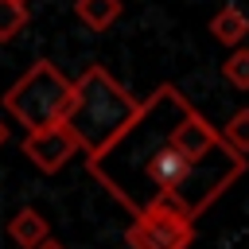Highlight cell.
Instances as JSON below:
<instances>
[{
  "label": "cell",
  "instance_id": "3957f363",
  "mask_svg": "<svg viewBox=\"0 0 249 249\" xmlns=\"http://www.w3.org/2000/svg\"><path fill=\"white\" fill-rule=\"evenodd\" d=\"M74 101V78H66L54 62L39 58L31 62V70L12 82V89L4 93V109L27 128V132H39L47 124H58L66 121V109Z\"/></svg>",
  "mask_w": 249,
  "mask_h": 249
},
{
  "label": "cell",
  "instance_id": "7a4b0ae2",
  "mask_svg": "<svg viewBox=\"0 0 249 249\" xmlns=\"http://www.w3.org/2000/svg\"><path fill=\"white\" fill-rule=\"evenodd\" d=\"M140 105L144 101H136L105 66L82 70L74 78V101L66 109V124L78 136L86 160L105 156L124 136V128L140 117Z\"/></svg>",
  "mask_w": 249,
  "mask_h": 249
},
{
  "label": "cell",
  "instance_id": "8992f818",
  "mask_svg": "<svg viewBox=\"0 0 249 249\" xmlns=\"http://www.w3.org/2000/svg\"><path fill=\"white\" fill-rule=\"evenodd\" d=\"M8 233H12V241L23 245V249H39V245L51 241V226H47V218H43L39 210H31V206H23V210L12 218Z\"/></svg>",
  "mask_w": 249,
  "mask_h": 249
},
{
  "label": "cell",
  "instance_id": "277c9868",
  "mask_svg": "<svg viewBox=\"0 0 249 249\" xmlns=\"http://www.w3.org/2000/svg\"><path fill=\"white\" fill-rule=\"evenodd\" d=\"M124 241L132 249H187L195 241V222L175 214H140L128 222Z\"/></svg>",
  "mask_w": 249,
  "mask_h": 249
},
{
  "label": "cell",
  "instance_id": "5b68a950",
  "mask_svg": "<svg viewBox=\"0 0 249 249\" xmlns=\"http://www.w3.org/2000/svg\"><path fill=\"white\" fill-rule=\"evenodd\" d=\"M78 152H82V144H78V136L70 132V124H66V121L47 124V128H39V132H27V136H23V156H27L39 171H47V175L62 171Z\"/></svg>",
  "mask_w": 249,
  "mask_h": 249
},
{
  "label": "cell",
  "instance_id": "6da1fadb",
  "mask_svg": "<svg viewBox=\"0 0 249 249\" xmlns=\"http://www.w3.org/2000/svg\"><path fill=\"white\" fill-rule=\"evenodd\" d=\"M86 167L132 218L175 214L195 222L245 171V156L222 140L187 93L163 82L144 97L124 136Z\"/></svg>",
  "mask_w": 249,
  "mask_h": 249
},
{
  "label": "cell",
  "instance_id": "8fae6325",
  "mask_svg": "<svg viewBox=\"0 0 249 249\" xmlns=\"http://www.w3.org/2000/svg\"><path fill=\"white\" fill-rule=\"evenodd\" d=\"M23 23H27V8L16 4V0H0V43L16 39Z\"/></svg>",
  "mask_w": 249,
  "mask_h": 249
},
{
  "label": "cell",
  "instance_id": "52a82bcc",
  "mask_svg": "<svg viewBox=\"0 0 249 249\" xmlns=\"http://www.w3.org/2000/svg\"><path fill=\"white\" fill-rule=\"evenodd\" d=\"M210 35L218 39V43H226V47H241L245 39H249V19H245V12L237 8V4H226V8H218V16L210 19Z\"/></svg>",
  "mask_w": 249,
  "mask_h": 249
},
{
  "label": "cell",
  "instance_id": "9c48e42d",
  "mask_svg": "<svg viewBox=\"0 0 249 249\" xmlns=\"http://www.w3.org/2000/svg\"><path fill=\"white\" fill-rule=\"evenodd\" d=\"M222 140H226L237 156L249 160V109H237V113L222 124Z\"/></svg>",
  "mask_w": 249,
  "mask_h": 249
},
{
  "label": "cell",
  "instance_id": "5bb4252c",
  "mask_svg": "<svg viewBox=\"0 0 249 249\" xmlns=\"http://www.w3.org/2000/svg\"><path fill=\"white\" fill-rule=\"evenodd\" d=\"M16 4H23V8H27V0H16Z\"/></svg>",
  "mask_w": 249,
  "mask_h": 249
},
{
  "label": "cell",
  "instance_id": "30bf717a",
  "mask_svg": "<svg viewBox=\"0 0 249 249\" xmlns=\"http://www.w3.org/2000/svg\"><path fill=\"white\" fill-rule=\"evenodd\" d=\"M222 74H226V82H230V86H237V89H249V47H237V51H230V58L222 62Z\"/></svg>",
  "mask_w": 249,
  "mask_h": 249
},
{
  "label": "cell",
  "instance_id": "ba28073f",
  "mask_svg": "<svg viewBox=\"0 0 249 249\" xmlns=\"http://www.w3.org/2000/svg\"><path fill=\"white\" fill-rule=\"evenodd\" d=\"M74 12H78V19H82L86 27L105 31V27L117 23V16H121V0H78Z\"/></svg>",
  "mask_w": 249,
  "mask_h": 249
},
{
  "label": "cell",
  "instance_id": "4fadbf2b",
  "mask_svg": "<svg viewBox=\"0 0 249 249\" xmlns=\"http://www.w3.org/2000/svg\"><path fill=\"white\" fill-rule=\"evenodd\" d=\"M39 249H62V241H47V245H39Z\"/></svg>",
  "mask_w": 249,
  "mask_h": 249
},
{
  "label": "cell",
  "instance_id": "7c38bea8",
  "mask_svg": "<svg viewBox=\"0 0 249 249\" xmlns=\"http://www.w3.org/2000/svg\"><path fill=\"white\" fill-rule=\"evenodd\" d=\"M4 144H8V124L0 121V148H4Z\"/></svg>",
  "mask_w": 249,
  "mask_h": 249
}]
</instances>
